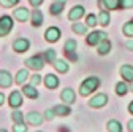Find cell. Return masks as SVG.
Returning a JSON list of instances; mask_svg holds the SVG:
<instances>
[{
  "label": "cell",
  "mask_w": 133,
  "mask_h": 132,
  "mask_svg": "<svg viewBox=\"0 0 133 132\" xmlns=\"http://www.w3.org/2000/svg\"><path fill=\"white\" fill-rule=\"evenodd\" d=\"M84 13H86L84 7H82V5H76V7H73V8L70 10L68 19H70V21H79L82 16H84Z\"/></svg>",
  "instance_id": "cell-10"
},
{
  "label": "cell",
  "mask_w": 133,
  "mask_h": 132,
  "mask_svg": "<svg viewBox=\"0 0 133 132\" xmlns=\"http://www.w3.org/2000/svg\"><path fill=\"white\" fill-rule=\"evenodd\" d=\"M57 116V115H56V111H54V108H48L46 111H44V118L48 119V121H52L54 118Z\"/></svg>",
  "instance_id": "cell-34"
},
{
  "label": "cell",
  "mask_w": 133,
  "mask_h": 132,
  "mask_svg": "<svg viewBox=\"0 0 133 132\" xmlns=\"http://www.w3.org/2000/svg\"><path fill=\"white\" fill-rule=\"evenodd\" d=\"M11 119H13L14 123H24V113L19 111V110L13 111V113H11Z\"/></svg>",
  "instance_id": "cell-30"
},
{
  "label": "cell",
  "mask_w": 133,
  "mask_h": 132,
  "mask_svg": "<svg viewBox=\"0 0 133 132\" xmlns=\"http://www.w3.org/2000/svg\"><path fill=\"white\" fill-rule=\"evenodd\" d=\"M19 3V0H0V5L5 7V8H11V7H16Z\"/></svg>",
  "instance_id": "cell-33"
},
{
  "label": "cell",
  "mask_w": 133,
  "mask_h": 132,
  "mask_svg": "<svg viewBox=\"0 0 133 132\" xmlns=\"http://www.w3.org/2000/svg\"><path fill=\"white\" fill-rule=\"evenodd\" d=\"M60 99H62V102L63 104H75L76 100V94L71 88H65L62 92H60Z\"/></svg>",
  "instance_id": "cell-11"
},
{
  "label": "cell",
  "mask_w": 133,
  "mask_h": 132,
  "mask_svg": "<svg viewBox=\"0 0 133 132\" xmlns=\"http://www.w3.org/2000/svg\"><path fill=\"white\" fill-rule=\"evenodd\" d=\"M128 130H131V132H133V119H131V121H128Z\"/></svg>",
  "instance_id": "cell-42"
},
{
  "label": "cell",
  "mask_w": 133,
  "mask_h": 132,
  "mask_svg": "<svg viewBox=\"0 0 133 132\" xmlns=\"http://www.w3.org/2000/svg\"><path fill=\"white\" fill-rule=\"evenodd\" d=\"M30 10L27 7H18L14 11H13V16H14V19H18L19 22H25L29 18H30Z\"/></svg>",
  "instance_id": "cell-6"
},
{
  "label": "cell",
  "mask_w": 133,
  "mask_h": 132,
  "mask_svg": "<svg viewBox=\"0 0 133 132\" xmlns=\"http://www.w3.org/2000/svg\"><path fill=\"white\" fill-rule=\"evenodd\" d=\"M13 27H14L13 18L8 16V14H3L2 18H0V37H6L13 30Z\"/></svg>",
  "instance_id": "cell-3"
},
{
  "label": "cell",
  "mask_w": 133,
  "mask_h": 132,
  "mask_svg": "<svg viewBox=\"0 0 133 132\" xmlns=\"http://www.w3.org/2000/svg\"><path fill=\"white\" fill-rule=\"evenodd\" d=\"M65 54H66V57H68V59H71V61H75V62H76V59H78V57H76V54H75V53H65Z\"/></svg>",
  "instance_id": "cell-39"
},
{
  "label": "cell",
  "mask_w": 133,
  "mask_h": 132,
  "mask_svg": "<svg viewBox=\"0 0 133 132\" xmlns=\"http://www.w3.org/2000/svg\"><path fill=\"white\" fill-rule=\"evenodd\" d=\"M40 83H41V76H40V73L32 75V78H30V85H33V86H38Z\"/></svg>",
  "instance_id": "cell-36"
},
{
  "label": "cell",
  "mask_w": 133,
  "mask_h": 132,
  "mask_svg": "<svg viewBox=\"0 0 133 132\" xmlns=\"http://www.w3.org/2000/svg\"><path fill=\"white\" fill-rule=\"evenodd\" d=\"M43 56H44V61H46V62H51V64H52V62L56 61V51H54V49H48Z\"/></svg>",
  "instance_id": "cell-31"
},
{
  "label": "cell",
  "mask_w": 133,
  "mask_h": 132,
  "mask_svg": "<svg viewBox=\"0 0 133 132\" xmlns=\"http://www.w3.org/2000/svg\"><path fill=\"white\" fill-rule=\"evenodd\" d=\"M98 86H100V78H97V76H89V78H86V80L81 83L79 94L84 95V97H86V95H90Z\"/></svg>",
  "instance_id": "cell-1"
},
{
  "label": "cell",
  "mask_w": 133,
  "mask_h": 132,
  "mask_svg": "<svg viewBox=\"0 0 133 132\" xmlns=\"http://www.w3.org/2000/svg\"><path fill=\"white\" fill-rule=\"evenodd\" d=\"M13 85V76L8 70H0V88H10Z\"/></svg>",
  "instance_id": "cell-13"
},
{
  "label": "cell",
  "mask_w": 133,
  "mask_h": 132,
  "mask_svg": "<svg viewBox=\"0 0 133 132\" xmlns=\"http://www.w3.org/2000/svg\"><path fill=\"white\" fill-rule=\"evenodd\" d=\"M29 2H30V5H32L33 8H38V7L44 2V0H29Z\"/></svg>",
  "instance_id": "cell-38"
},
{
  "label": "cell",
  "mask_w": 133,
  "mask_h": 132,
  "mask_svg": "<svg viewBox=\"0 0 133 132\" xmlns=\"http://www.w3.org/2000/svg\"><path fill=\"white\" fill-rule=\"evenodd\" d=\"M63 48H65V53H75L78 48V43H76V40H66Z\"/></svg>",
  "instance_id": "cell-26"
},
{
  "label": "cell",
  "mask_w": 133,
  "mask_h": 132,
  "mask_svg": "<svg viewBox=\"0 0 133 132\" xmlns=\"http://www.w3.org/2000/svg\"><path fill=\"white\" fill-rule=\"evenodd\" d=\"M8 104L11 108H19L22 105V94L19 91H11V94L8 95Z\"/></svg>",
  "instance_id": "cell-8"
},
{
  "label": "cell",
  "mask_w": 133,
  "mask_h": 132,
  "mask_svg": "<svg viewBox=\"0 0 133 132\" xmlns=\"http://www.w3.org/2000/svg\"><path fill=\"white\" fill-rule=\"evenodd\" d=\"M121 75L125 81H133V67L131 65H122L121 67Z\"/></svg>",
  "instance_id": "cell-20"
},
{
  "label": "cell",
  "mask_w": 133,
  "mask_h": 132,
  "mask_svg": "<svg viewBox=\"0 0 133 132\" xmlns=\"http://www.w3.org/2000/svg\"><path fill=\"white\" fill-rule=\"evenodd\" d=\"M63 7H65V3H62V2H54L51 7H49V13H51L52 16H57V14L62 13Z\"/></svg>",
  "instance_id": "cell-24"
},
{
  "label": "cell",
  "mask_w": 133,
  "mask_h": 132,
  "mask_svg": "<svg viewBox=\"0 0 133 132\" xmlns=\"http://www.w3.org/2000/svg\"><path fill=\"white\" fill-rule=\"evenodd\" d=\"M30 48V41L27 40V38H18V40H14V43H13V49L16 53H25L27 49Z\"/></svg>",
  "instance_id": "cell-9"
},
{
  "label": "cell",
  "mask_w": 133,
  "mask_h": 132,
  "mask_svg": "<svg viewBox=\"0 0 133 132\" xmlns=\"http://www.w3.org/2000/svg\"><path fill=\"white\" fill-rule=\"evenodd\" d=\"M127 92H128V88H127V85L124 83V81H121V83L116 85V94L117 95H125Z\"/></svg>",
  "instance_id": "cell-28"
},
{
  "label": "cell",
  "mask_w": 133,
  "mask_h": 132,
  "mask_svg": "<svg viewBox=\"0 0 133 132\" xmlns=\"http://www.w3.org/2000/svg\"><path fill=\"white\" fill-rule=\"evenodd\" d=\"M22 92L29 99H38L40 97V92H38L37 86H33V85H22Z\"/></svg>",
  "instance_id": "cell-14"
},
{
  "label": "cell",
  "mask_w": 133,
  "mask_h": 132,
  "mask_svg": "<svg viewBox=\"0 0 133 132\" xmlns=\"http://www.w3.org/2000/svg\"><path fill=\"white\" fill-rule=\"evenodd\" d=\"M60 38V29L59 27H49L44 32V40L49 43H56Z\"/></svg>",
  "instance_id": "cell-7"
},
{
  "label": "cell",
  "mask_w": 133,
  "mask_h": 132,
  "mask_svg": "<svg viewBox=\"0 0 133 132\" xmlns=\"http://www.w3.org/2000/svg\"><path fill=\"white\" fill-rule=\"evenodd\" d=\"M98 22L102 26H108L109 24V13L108 11H100L98 14Z\"/></svg>",
  "instance_id": "cell-27"
},
{
  "label": "cell",
  "mask_w": 133,
  "mask_h": 132,
  "mask_svg": "<svg viewBox=\"0 0 133 132\" xmlns=\"http://www.w3.org/2000/svg\"><path fill=\"white\" fill-rule=\"evenodd\" d=\"M128 111L133 115V102H130V105H128Z\"/></svg>",
  "instance_id": "cell-43"
},
{
  "label": "cell",
  "mask_w": 133,
  "mask_h": 132,
  "mask_svg": "<svg viewBox=\"0 0 133 132\" xmlns=\"http://www.w3.org/2000/svg\"><path fill=\"white\" fill-rule=\"evenodd\" d=\"M125 46H127L128 49H131V51H133V41H127V43H125Z\"/></svg>",
  "instance_id": "cell-40"
},
{
  "label": "cell",
  "mask_w": 133,
  "mask_h": 132,
  "mask_svg": "<svg viewBox=\"0 0 133 132\" xmlns=\"http://www.w3.org/2000/svg\"><path fill=\"white\" fill-rule=\"evenodd\" d=\"M121 7L122 8H133V0H121Z\"/></svg>",
  "instance_id": "cell-37"
},
{
  "label": "cell",
  "mask_w": 133,
  "mask_h": 132,
  "mask_svg": "<svg viewBox=\"0 0 133 132\" xmlns=\"http://www.w3.org/2000/svg\"><path fill=\"white\" fill-rule=\"evenodd\" d=\"M102 40H106V34L105 32H100V30H94V32H90V34H87V45H90V46H97Z\"/></svg>",
  "instance_id": "cell-4"
},
{
  "label": "cell",
  "mask_w": 133,
  "mask_h": 132,
  "mask_svg": "<svg viewBox=\"0 0 133 132\" xmlns=\"http://www.w3.org/2000/svg\"><path fill=\"white\" fill-rule=\"evenodd\" d=\"M122 32H124V35H127V37H133V21L125 22V26L122 27Z\"/></svg>",
  "instance_id": "cell-29"
},
{
  "label": "cell",
  "mask_w": 133,
  "mask_h": 132,
  "mask_svg": "<svg viewBox=\"0 0 133 132\" xmlns=\"http://www.w3.org/2000/svg\"><path fill=\"white\" fill-rule=\"evenodd\" d=\"M87 24H84V22H75L73 26H71V29H73V32H76V34H79V35H86L87 34Z\"/></svg>",
  "instance_id": "cell-22"
},
{
  "label": "cell",
  "mask_w": 133,
  "mask_h": 132,
  "mask_svg": "<svg viewBox=\"0 0 133 132\" xmlns=\"http://www.w3.org/2000/svg\"><path fill=\"white\" fill-rule=\"evenodd\" d=\"M54 2H62V3H66V0H54Z\"/></svg>",
  "instance_id": "cell-44"
},
{
  "label": "cell",
  "mask_w": 133,
  "mask_h": 132,
  "mask_svg": "<svg viewBox=\"0 0 133 132\" xmlns=\"http://www.w3.org/2000/svg\"><path fill=\"white\" fill-rule=\"evenodd\" d=\"M111 48H112V45H111V41L108 38L106 40H102V41L98 43V54H102V56L108 54L111 51Z\"/></svg>",
  "instance_id": "cell-19"
},
{
  "label": "cell",
  "mask_w": 133,
  "mask_h": 132,
  "mask_svg": "<svg viewBox=\"0 0 133 132\" xmlns=\"http://www.w3.org/2000/svg\"><path fill=\"white\" fill-rule=\"evenodd\" d=\"M106 104H108V95L106 94H95L89 100V107H92V108H102Z\"/></svg>",
  "instance_id": "cell-5"
},
{
  "label": "cell",
  "mask_w": 133,
  "mask_h": 132,
  "mask_svg": "<svg viewBox=\"0 0 133 132\" xmlns=\"http://www.w3.org/2000/svg\"><path fill=\"white\" fill-rule=\"evenodd\" d=\"M54 111H56L57 116H68V115L71 113L68 104H59V105H56L54 107Z\"/></svg>",
  "instance_id": "cell-18"
},
{
  "label": "cell",
  "mask_w": 133,
  "mask_h": 132,
  "mask_svg": "<svg viewBox=\"0 0 133 132\" xmlns=\"http://www.w3.org/2000/svg\"><path fill=\"white\" fill-rule=\"evenodd\" d=\"M98 5H105L106 10H117L121 8V0H98Z\"/></svg>",
  "instance_id": "cell-21"
},
{
  "label": "cell",
  "mask_w": 133,
  "mask_h": 132,
  "mask_svg": "<svg viewBox=\"0 0 133 132\" xmlns=\"http://www.w3.org/2000/svg\"><path fill=\"white\" fill-rule=\"evenodd\" d=\"M3 102H5V95H3L2 92H0V107L3 105Z\"/></svg>",
  "instance_id": "cell-41"
},
{
  "label": "cell",
  "mask_w": 133,
  "mask_h": 132,
  "mask_svg": "<svg viewBox=\"0 0 133 132\" xmlns=\"http://www.w3.org/2000/svg\"><path fill=\"white\" fill-rule=\"evenodd\" d=\"M52 65H54V69L59 73H66V72H68V64H66L65 59H57L56 57V61L52 62Z\"/></svg>",
  "instance_id": "cell-17"
},
{
  "label": "cell",
  "mask_w": 133,
  "mask_h": 132,
  "mask_svg": "<svg viewBox=\"0 0 133 132\" xmlns=\"http://www.w3.org/2000/svg\"><path fill=\"white\" fill-rule=\"evenodd\" d=\"M25 119L32 126H41L43 124V116H41L38 111H29L27 116H25Z\"/></svg>",
  "instance_id": "cell-12"
},
{
  "label": "cell",
  "mask_w": 133,
  "mask_h": 132,
  "mask_svg": "<svg viewBox=\"0 0 133 132\" xmlns=\"http://www.w3.org/2000/svg\"><path fill=\"white\" fill-rule=\"evenodd\" d=\"M43 81H44V86H46L48 89H56V88L59 86V78H57L56 75H52V73H48Z\"/></svg>",
  "instance_id": "cell-15"
},
{
  "label": "cell",
  "mask_w": 133,
  "mask_h": 132,
  "mask_svg": "<svg viewBox=\"0 0 133 132\" xmlns=\"http://www.w3.org/2000/svg\"><path fill=\"white\" fill-rule=\"evenodd\" d=\"M27 80H29V70H25V69L19 70V72H18V75H16V83L22 86Z\"/></svg>",
  "instance_id": "cell-23"
},
{
  "label": "cell",
  "mask_w": 133,
  "mask_h": 132,
  "mask_svg": "<svg viewBox=\"0 0 133 132\" xmlns=\"http://www.w3.org/2000/svg\"><path fill=\"white\" fill-rule=\"evenodd\" d=\"M108 130L109 132H121L122 130V126H121V123L119 121H116V119H111V121H108Z\"/></svg>",
  "instance_id": "cell-25"
},
{
  "label": "cell",
  "mask_w": 133,
  "mask_h": 132,
  "mask_svg": "<svg viewBox=\"0 0 133 132\" xmlns=\"http://www.w3.org/2000/svg\"><path fill=\"white\" fill-rule=\"evenodd\" d=\"M44 56L41 54H35V56H32L25 61V65H27V69H32V70H35V72H40L43 67H44Z\"/></svg>",
  "instance_id": "cell-2"
},
{
  "label": "cell",
  "mask_w": 133,
  "mask_h": 132,
  "mask_svg": "<svg viewBox=\"0 0 133 132\" xmlns=\"http://www.w3.org/2000/svg\"><path fill=\"white\" fill-rule=\"evenodd\" d=\"M13 130H14V132H25V130H27V126H25L24 123H14Z\"/></svg>",
  "instance_id": "cell-35"
},
{
  "label": "cell",
  "mask_w": 133,
  "mask_h": 132,
  "mask_svg": "<svg viewBox=\"0 0 133 132\" xmlns=\"http://www.w3.org/2000/svg\"><path fill=\"white\" fill-rule=\"evenodd\" d=\"M86 24L89 26V27H95L97 24H98V18L95 14H87V18H86Z\"/></svg>",
  "instance_id": "cell-32"
},
{
  "label": "cell",
  "mask_w": 133,
  "mask_h": 132,
  "mask_svg": "<svg viewBox=\"0 0 133 132\" xmlns=\"http://www.w3.org/2000/svg\"><path fill=\"white\" fill-rule=\"evenodd\" d=\"M30 19H32V26L33 27H40L43 24V13L40 10H33L30 14Z\"/></svg>",
  "instance_id": "cell-16"
}]
</instances>
